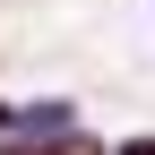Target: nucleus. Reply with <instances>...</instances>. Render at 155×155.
<instances>
[{"label":"nucleus","instance_id":"obj_1","mask_svg":"<svg viewBox=\"0 0 155 155\" xmlns=\"http://www.w3.org/2000/svg\"><path fill=\"white\" fill-rule=\"evenodd\" d=\"M0 155H104V147H95L86 129H61V138H9Z\"/></svg>","mask_w":155,"mask_h":155},{"label":"nucleus","instance_id":"obj_2","mask_svg":"<svg viewBox=\"0 0 155 155\" xmlns=\"http://www.w3.org/2000/svg\"><path fill=\"white\" fill-rule=\"evenodd\" d=\"M112 155H155V138H121V147H112Z\"/></svg>","mask_w":155,"mask_h":155}]
</instances>
